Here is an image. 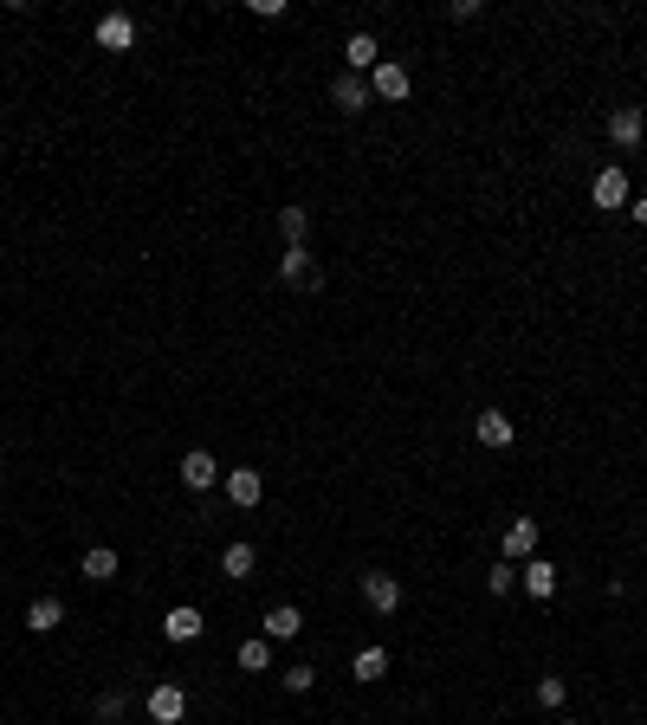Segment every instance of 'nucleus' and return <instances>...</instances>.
I'll use <instances>...</instances> for the list:
<instances>
[{
	"instance_id": "obj_8",
	"label": "nucleus",
	"mask_w": 647,
	"mask_h": 725,
	"mask_svg": "<svg viewBox=\"0 0 647 725\" xmlns=\"http://www.w3.org/2000/svg\"><path fill=\"white\" fill-rule=\"evenodd\" d=\"M641 130H647V117L635 111V104L609 111V143H615V149H635V143H641Z\"/></svg>"
},
{
	"instance_id": "obj_9",
	"label": "nucleus",
	"mask_w": 647,
	"mask_h": 725,
	"mask_svg": "<svg viewBox=\"0 0 647 725\" xmlns=\"http://www.w3.org/2000/svg\"><path fill=\"white\" fill-rule=\"evenodd\" d=\"M343 65H350V72L356 78H369V72H376V33H350V46H343Z\"/></svg>"
},
{
	"instance_id": "obj_5",
	"label": "nucleus",
	"mask_w": 647,
	"mask_h": 725,
	"mask_svg": "<svg viewBox=\"0 0 647 725\" xmlns=\"http://www.w3.org/2000/svg\"><path fill=\"white\" fill-rule=\"evenodd\" d=\"M149 719H156V725H182L188 719V693L182 687H156V693H149Z\"/></svg>"
},
{
	"instance_id": "obj_16",
	"label": "nucleus",
	"mask_w": 647,
	"mask_h": 725,
	"mask_svg": "<svg viewBox=\"0 0 647 725\" xmlns=\"http://www.w3.org/2000/svg\"><path fill=\"white\" fill-rule=\"evenodd\" d=\"M298 628H305V615H298L292 603H279V609H266V641H292Z\"/></svg>"
},
{
	"instance_id": "obj_20",
	"label": "nucleus",
	"mask_w": 647,
	"mask_h": 725,
	"mask_svg": "<svg viewBox=\"0 0 647 725\" xmlns=\"http://www.w3.org/2000/svg\"><path fill=\"white\" fill-rule=\"evenodd\" d=\"M85 577H91V583H110V577H117V551H110V544L85 551Z\"/></svg>"
},
{
	"instance_id": "obj_1",
	"label": "nucleus",
	"mask_w": 647,
	"mask_h": 725,
	"mask_svg": "<svg viewBox=\"0 0 647 725\" xmlns=\"http://www.w3.org/2000/svg\"><path fill=\"white\" fill-rule=\"evenodd\" d=\"M363 603L376 615H395V609H402V583H395L389 570H363Z\"/></svg>"
},
{
	"instance_id": "obj_22",
	"label": "nucleus",
	"mask_w": 647,
	"mask_h": 725,
	"mask_svg": "<svg viewBox=\"0 0 647 725\" xmlns=\"http://www.w3.org/2000/svg\"><path fill=\"white\" fill-rule=\"evenodd\" d=\"M240 667H246V674H266V667H272V641L266 635L246 641V648H240Z\"/></svg>"
},
{
	"instance_id": "obj_12",
	"label": "nucleus",
	"mask_w": 647,
	"mask_h": 725,
	"mask_svg": "<svg viewBox=\"0 0 647 725\" xmlns=\"http://www.w3.org/2000/svg\"><path fill=\"white\" fill-rule=\"evenodd\" d=\"M589 195H596V208H628V175L622 169H602Z\"/></svg>"
},
{
	"instance_id": "obj_21",
	"label": "nucleus",
	"mask_w": 647,
	"mask_h": 725,
	"mask_svg": "<svg viewBox=\"0 0 647 725\" xmlns=\"http://www.w3.org/2000/svg\"><path fill=\"white\" fill-rule=\"evenodd\" d=\"M382 674H389V654H382V648H363V654H356V680H363V687H376Z\"/></svg>"
},
{
	"instance_id": "obj_4",
	"label": "nucleus",
	"mask_w": 647,
	"mask_h": 725,
	"mask_svg": "<svg viewBox=\"0 0 647 725\" xmlns=\"http://www.w3.org/2000/svg\"><path fill=\"white\" fill-rule=\"evenodd\" d=\"M98 46L104 52H130L136 46V20H130V13H104V20H98Z\"/></svg>"
},
{
	"instance_id": "obj_6",
	"label": "nucleus",
	"mask_w": 647,
	"mask_h": 725,
	"mask_svg": "<svg viewBox=\"0 0 647 725\" xmlns=\"http://www.w3.org/2000/svg\"><path fill=\"white\" fill-rule=\"evenodd\" d=\"M473 434H479V447H512V415H499V408H479V421H473Z\"/></svg>"
},
{
	"instance_id": "obj_11",
	"label": "nucleus",
	"mask_w": 647,
	"mask_h": 725,
	"mask_svg": "<svg viewBox=\"0 0 647 725\" xmlns=\"http://www.w3.org/2000/svg\"><path fill=\"white\" fill-rule=\"evenodd\" d=\"M201 628H208V622H201V609L175 603V609H169V622H162V635H169V641H201Z\"/></svg>"
},
{
	"instance_id": "obj_10",
	"label": "nucleus",
	"mask_w": 647,
	"mask_h": 725,
	"mask_svg": "<svg viewBox=\"0 0 647 725\" xmlns=\"http://www.w3.org/2000/svg\"><path fill=\"white\" fill-rule=\"evenodd\" d=\"M279 279H292V285H318V266H311V246H285V253H279Z\"/></svg>"
},
{
	"instance_id": "obj_26",
	"label": "nucleus",
	"mask_w": 647,
	"mask_h": 725,
	"mask_svg": "<svg viewBox=\"0 0 647 725\" xmlns=\"http://www.w3.org/2000/svg\"><path fill=\"white\" fill-rule=\"evenodd\" d=\"M635 221H641V227H647V201H635Z\"/></svg>"
},
{
	"instance_id": "obj_19",
	"label": "nucleus",
	"mask_w": 647,
	"mask_h": 725,
	"mask_svg": "<svg viewBox=\"0 0 647 725\" xmlns=\"http://www.w3.org/2000/svg\"><path fill=\"white\" fill-rule=\"evenodd\" d=\"M525 590L538 596V603H550V596H557V570H550V564H538V557H531V570H525Z\"/></svg>"
},
{
	"instance_id": "obj_15",
	"label": "nucleus",
	"mask_w": 647,
	"mask_h": 725,
	"mask_svg": "<svg viewBox=\"0 0 647 725\" xmlns=\"http://www.w3.org/2000/svg\"><path fill=\"white\" fill-rule=\"evenodd\" d=\"M59 622H65V603H59V596H39V603L26 609V628H33V635H52Z\"/></svg>"
},
{
	"instance_id": "obj_3",
	"label": "nucleus",
	"mask_w": 647,
	"mask_h": 725,
	"mask_svg": "<svg viewBox=\"0 0 647 725\" xmlns=\"http://www.w3.org/2000/svg\"><path fill=\"white\" fill-rule=\"evenodd\" d=\"M220 480V460L208 454V447H188L182 454V486H195V492H208Z\"/></svg>"
},
{
	"instance_id": "obj_23",
	"label": "nucleus",
	"mask_w": 647,
	"mask_h": 725,
	"mask_svg": "<svg viewBox=\"0 0 647 725\" xmlns=\"http://www.w3.org/2000/svg\"><path fill=\"white\" fill-rule=\"evenodd\" d=\"M318 687V667H285V693H311Z\"/></svg>"
},
{
	"instance_id": "obj_25",
	"label": "nucleus",
	"mask_w": 647,
	"mask_h": 725,
	"mask_svg": "<svg viewBox=\"0 0 647 725\" xmlns=\"http://www.w3.org/2000/svg\"><path fill=\"white\" fill-rule=\"evenodd\" d=\"M512 583H518V570H512V564H499V570H486V590H492V596H505V590H512Z\"/></svg>"
},
{
	"instance_id": "obj_24",
	"label": "nucleus",
	"mask_w": 647,
	"mask_h": 725,
	"mask_svg": "<svg viewBox=\"0 0 647 725\" xmlns=\"http://www.w3.org/2000/svg\"><path fill=\"white\" fill-rule=\"evenodd\" d=\"M538 706H550V713L563 706V680H557V674H544V680H538Z\"/></svg>"
},
{
	"instance_id": "obj_7",
	"label": "nucleus",
	"mask_w": 647,
	"mask_h": 725,
	"mask_svg": "<svg viewBox=\"0 0 647 725\" xmlns=\"http://www.w3.org/2000/svg\"><path fill=\"white\" fill-rule=\"evenodd\" d=\"M369 98H389V104H402V98H408V72H402V65H389V59H382L376 72H369Z\"/></svg>"
},
{
	"instance_id": "obj_13",
	"label": "nucleus",
	"mask_w": 647,
	"mask_h": 725,
	"mask_svg": "<svg viewBox=\"0 0 647 725\" xmlns=\"http://www.w3.org/2000/svg\"><path fill=\"white\" fill-rule=\"evenodd\" d=\"M538 551V518H512L505 525V557H531Z\"/></svg>"
},
{
	"instance_id": "obj_14",
	"label": "nucleus",
	"mask_w": 647,
	"mask_h": 725,
	"mask_svg": "<svg viewBox=\"0 0 647 725\" xmlns=\"http://www.w3.org/2000/svg\"><path fill=\"white\" fill-rule=\"evenodd\" d=\"M259 492H266V480H259L253 467H233V473H227V499H233V505H259Z\"/></svg>"
},
{
	"instance_id": "obj_2",
	"label": "nucleus",
	"mask_w": 647,
	"mask_h": 725,
	"mask_svg": "<svg viewBox=\"0 0 647 725\" xmlns=\"http://www.w3.org/2000/svg\"><path fill=\"white\" fill-rule=\"evenodd\" d=\"M330 104H337L343 117H356V111H369V78H356V72H343V78H330Z\"/></svg>"
},
{
	"instance_id": "obj_17",
	"label": "nucleus",
	"mask_w": 647,
	"mask_h": 725,
	"mask_svg": "<svg viewBox=\"0 0 647 725\" xmlns=\"http://www.w3.org/2000/svg\"><path fill=\"white\" fill-rule=\"evenodd\" d=\"M279 234H285V246H305V234H311V208H279Z\"/></svg>"
},
{
	"instance_id": "obj_18",
	"label": "nucleus",
	"mask_w": 647,
	"mask_h": 725,
	"mask_svg": "<svg viewBox=\"0 0 647 725\" xmlns=\"http://www.w3.org/2000/svg\"><path fill=\"white\" fill-rule=\"evenodd\" d=\"M253 564H259V551H253V544H227V557H220V570H227L233 583H240V577H253Z\"/></svg>"
}]
</instances>
